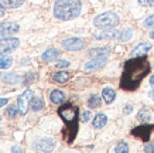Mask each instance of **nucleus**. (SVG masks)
<instances>
[{
	"label": "nucleus",
	"instance_id": "nucleus-1",
	"mask_svg": "<svg viewBox=\"0 0 154 153\" xmlns=\"http://www.w3.org/2000/svg\"><path fill=\"white\" fill-rule=\"evenodd\" d=\"M150 72V62L146 56L131 57L126 61L120 78V88L125 91H134Z\"/></svg>",
	"mask_w": 154,
	"mask_h": 153
},
{
	"label": "nucleus",
	"instance_id": "nucleus-2",
	"mask_svg": "<svg viewBox=\"0 0 154 153\" xmlns=\"http://www.w3.org/2000/svg\"><path fill=\"white\" fill-rule=\"evenodd\" d=\"M81 10V0H55L54 3V16L61 21H68L78 17Z\"/></svg>",
	"mask_w": 154,
	"mask_h": 153
},
{
	"label": "nucleus",
	"instance_id": "nucleus-3",
	"mask_svg": "<svg viewBox=\"0 0 154 153\" xmlns=\"http://www.w3.org/2000/svg\"><path fill=\"white\" fill-rule=\"evenodd\" d=\"M58 115L65 122L66 130L71 132V142H72L76 135V130H78V108L71 104H66L58 109Z\"/></svg>",
	"mask_w": 154,
	"mask_h": 153
},
{
	"label": "nucleus",
	"instance_id": "nucleus-4",
	"mask_svg": "<svg viewBox=\"0 0 154 153\" xmlns=\"http://www.w3.org/2000/svg\"><path fill=\"white\" fill-rule=\"evenodd\" d=\"M120 19L116 13L113 11H106V13H102L96 16L94 20V26L96 28H100V30H110V28H115L119 24Z\"/></svg>",
	"mask_w": 154,
	"mask_h": 153
},
{
	"label": "nucleus",
	"instance_id": "nucleus-5",
	"mask_svg": "<svg viewBox=\"0 0 154 153\" xmlns=\"http://www.w3.org/2000/svg\"><path fill=\"white\" fill-rule=\"evenodd\" d=\"M20 46V40L17 37H5L0 38V56H6L11 53L13 50H16Z\"/></svg>",
	"mask_w": 154,
	"mask_h": 153
},
{
	"label": "nucleus",
	"instance_id": "nucleus-6",
	"mask_svg": "<svg viewBox=\"0 0 154 153\" xmlns=\"http://www.w3.org/2000/svg\"><path fill=\"white\" fill-rule=\"evenodd\" d=\"M33 97H34V92L31 91V89L24 91V92L19 97V101H17V108H19V113H20V115H26V113H27L28 105H30V102H31Z\"/></svg>",
	"mask_w": 154,
	"mask_h": 153
},
{
	"label": "nucleus",
	"instance_id": "nucleus-7",
	"mask_svg": "<svg viewBox=\"0 0 154 153\" xmlns=\"http://www.w3.org/2000/svg\"><path fill=\"white\" fill-rule=\"evenodd\" d=\"M20 30V26L16 21H3L0 23V38L10 37Z\"/></svg>",
	"mask_w": 154,
	"mask_h": 153
},
{
	"label": "nucleus",
	"instance_id": "nucleus-8",
	"mask_svg": "<svg viewBox=\"0 0 154 153\" xmlns=\"http://www.w3.org/2000/svg\"><path fill=\"white\" fill-rule=\"evenodd\" d=\"M84 46H85L84 40H81L78 37H69L62 41V47L68 51H79L84 48Z\"/></svg>",
	"mask_w": 154,
	"mask_h": 153
},
{
	"label": "nucleus",
	"instance_id": "nucleus-9",
	"mask_svg": "<svg viewBox=\"0 0 154 153\" xmlns=\"http://www.w3.org/2000/svg\"><path fill=\"white\" fill-rule=\"evenodd\" d=\"M107 61V56H102V57H96V58H92V60L89 61V62H86L84 67V70L86 71V72H89V71H95V70H99V68H102L103 65L106 64Z\"/></svg>",
	"mask_w": 154,
	"mask_h": 153
},
{
	"label": "nucleus",
	"instance_id": "nucleus-10",
	"mask_svg": "<svg viewBox=\"0 0 154 153\" xmlns=\"http://www.w3.org/2000/svg\"><path fill=\"white\" fill-rule=\"evenodd\" d=\"M54 148H55V140L52 138H44L34 145V149L38 152H51Z\"/></svg>",
	"mask_w": 154,
	"mask_h": 153
},
{
	"label": "nucleus",
	"instance_id": "nucleus-11",
	"mask_svg": "<svg viewBox=\"0 0 154 153\" xmlns=\"http://www.w3.org/2000/svg\"><path fill=\"white\" fill-rule=\"evenodd\" d=\"M151 50V44L150 43H140L139 46H136L131 51V57H141L146 56L149 51Z\"/></svg>",
	"mask_w": 154,
	"mask_h": 153
},
{
	"label": "nucleus",
	"instance_id": "nucleus-12",
	"mask_svg": "<svg viewBox=\"0 0 154 153\" xmlns=\"http://www.w3.org/2000/svg\"><path fill=\"white\" fill-rule=\"evenodd\" d=\"M119 31H120V30L110 28V30H106V31L100 33V34H96L95 38H96V40H117V37H119Z\"/></svg>",
	"mask_w": 154,
	"mask_h": 153
},
{
	"label": "nucleus",
	"instance_id": "nucleus-13",
	"mask_svg": "<svg viewBox=\"0 0 154 153\" xmlns=\"http://www.w3.org/2000/svg\"><path fill=\"white\" fill-rule=\"evenodd\" d=\"M50 99H51L52 104L61 105V104L65 102L66 95H65V92H62L61 89H54V91H51V94H50Z\"/></svg>",
	"mask_w": 154,
	"mask_h": 153
},
{
	"label": "nucleus",
	"instance_id": "nucleus-14",
	"mask_svg": "<svg viewBox=\"0 0 154 153\" xmlns=\"http://www.w3.org/2000/svg\"><path fill=\"white\" fill-rule=\"evenodd\" d=\"M60 57V51L57 50V48H48L47 51H44L41 56V60L44 62H51V61L57 60Z\"/></svg>",
	"mask_w": 154,
	"mask_h": 153
},
{
	"label": "nucleus",
	"instance_id": "nucleus-15",
	"mask_svg": "<svg viewBox=\"0 0 154 153\" xmlns=\"http://www.w3.org/2000/svg\"><path fill=\"white\" fill-rule=\"evenodd\" d=\"M26 0H0V7L2 9H17L23 5Z\"/></svg>",
	"mask_w": 154,
	"mask_h": 153
},
{
	"label": "nucleus",
	"instance_id": "nucleus-16",
	"mask_svg": "<svg viewBox=\"0 0 154 153\" xmlns=\"http://www.w3.org/2000/svg\"><path fill=\"white\" fill-rule=\"evenodd\" d=\"M106 123H107V116L105 115V113H98V115H95L94 121H92V126H94L95 129H102Z\"/></svg>",
	"mask_w": 154,
	"mask_h": 153
},
{
	"label": "nucleus",
	"instance_id": "nucleus-17",
	"mask_svg": "<svg viewBox=\"0 0 154 153\" xmlns=\"http://www.w3.org/2000/svg\"><path fill=\"white\" fill-rule=\"evenodd\" d=\"M102 97H103V101L106 102V104H112V102L115 101V98H116V92H115L113 88L106 87V88H103V91H102Z\"/></svg>",
	"mask_w": 154,
	"mask_h": 153
},
{
	"label": "nucleus",
	"instance_id": "nucleus-18",
	"mask_svg": "<svg viewBox=\"0 0 154 153\" xmlns=\"http://www.w3.org/2000/svg\"><path fill=\"white\" fill-rule=\"evenodd\" d=\"M109 50L105 47H96V48H91L88 51V57L91 58H96V57H102V56H107Z\"/></svg>",
	"mask_w": 154,
	"mask_h": 153
},
{
	"label": "nucleus",
	"instance_id": "nucleus-19",
	"mask_svg": "<svg viewBox=\"0 0 154 153\" xmlns=\"http://www.w3.org/2000/svg\"><path fill=\"white\" fill-rule=\"evenodd\" d=\"M2 81L6 84H11V85H14V84H19L20 81H21V78H20L17 74H11V72H6V74L2 75Z\"/></svg>",
	"mask_w": 154,
	"mask_h": 153
},
{
	"label": "nucleus",
	"instance_id": "nucleus-20",
	"mask_svg": "<svg viewBox=\"0 0 154 153\" xmlns=\"http://www.w3.org/2000/svg\"><path fill=\"white\" fill-rule=\"evenodd\" d=\"M133 36V31H131V28H125V30H120L119 31V37H117V41H129Z\"/></svg>",
	"mask_w": 154,
	"mask_h": 153
},
{
	"label": "nucleus",
	"instance_id": "nucleus-21",
	"mask_svg": "<svg viewBox=\"0 0 154 153\" xmlns=\"http://www.w3.org/2000/svg\"><path fill=\"white\" fill-rule=\"evenodd\" d=\"M52 78H54V81H57V82L64 84V82H66V81L69 79V72H66V71H58V72L54 74Z\"/></svg>",
	"mask_w": 154,
	"mask_h": 153
},
{
	"label": "nucleus",
	"instance_id": "nucleus-22",
	"mask_svg": "<svg viewBox=\"0 0 154 153\" xmlns=\"http://www.w3.org/2000/svg\"><path fill=\"white\" fill-rule=\"evenodd\" d=\"M30 108H31L33 111H41L42 108H44V102H42L41 98L33 97V99L30 102Z\"/></svg>",
	"mask_w": 154,
	"mask_h": 153
},
{
	"label": "nucleus",
	"instance_id": "nucleus-23",
	"mask_svg": "<svg viewBox=\"0 0 154 153\" xmlns=\"http://www.w3.org/2000/svg\"><path fill=\"white\" fill-rule=\"evenodd\" d=\"M102 104V99L99 95H92V97L88 99V107L89 108H99Z\"/></svg>",
	"mask_w": 154,
	"mask_h": 153
},
{
	"label": "nucleus",
	"instance_id": "nucleus-24",
	"mask_svg": "<svg viewBox=\"0 0 154 153\" xmlns=\"http://www.w3.org/2000/svg\"><path fill=\"white\" fill-rule=\"evenodd\" d=\"M137 119L140 122H149L151 119V112L149 109H141L139 112V115H137Z\"/></svg>",
	"mask_w": 154,
	"mask_h": 153
},
{
	"label": "nucleus",
	"instance_id": "nucleus-25",
	"mask_svg": "<svg viewBox=\"0 0 154 153\" xmlns=\"http://www.w3.org/2000/svg\"><path fill=\"white\" fill-rule=\"evenodd\" d=\"M11 64H13L11 57H9V56H2V58H0V70H6V68H9Z\"/></svg>",
	"mask_w": 154,
	"mask_h": 153
},
{
	"label": "nucleus",
	"instance_id": "nucleus-26",
	"mask_svg": "<svg viewBox=\"0 0 154 153\" xmlns=\"http://www.w3.org/2000/svg\"><path fill=\"white\" fill-rule=\"evenodd\" d=\"M115 152L116 153H127L129 152V146H127L126 142H119V143L115 146Z\"/></svg>",
	"mask_w": 154,
	"mask_h": 153
},
{
	"label": "nucleus",
	"instance_id": "nucleus-27",
	"mask_svg": "<svg viewBox=\"0 0 154 153\" xmlns=\"http://www.w3.org/2000/svg\"><path fill=\"white\" fill-rule=\"evenodd\" d=\"M144 26L147 28H151V30H154V14L149 16V17L144 20Z\"/></svg>",
	"mask_w": 154,
	"mask_h": 153
},
{
	"label": "nucleus",
	"instance_id": "nucleus-28",
	"mask_svg": "<svg viewBox=\"0 0 154 153\" xmlns=\"http://www.w3.org/2000/svg\"><path fill=\"white\" fill-rule=\"evenodd\" d=\"M17 113H19V108L16 107V105H11V107L7 109V115H9V118H14Z\"/></svg>",
	"mask_w": 154,
	"mask_h": 153
},
{
	"label": "nucleus",
	"instance_id": "nucleus-29",
	"mask_svg": "<svg viewBox=\"0 0 154 153\" xmlns=\"http://www.w3.org/2000/svg\"><path fill=\"white\" fill-rule=\"evenodd\" d=\"M91 118H92V113H91L89 111H84L82 113H81V121L84 122V123H86Z\"/></svg>",
	"mask_w": 154,
	"mask_h": 153
},
{
	"label": "nucleus",
	"instance_id": "nucleus-30",
	"mask_svg": "<svg viewBox=\"0 0 154 153\" xmlns=\"http://www.w3.org/2000/svg\"><path fill=\"white\" fill-rule=\"evenodd\" d=\"M137 2L143 7H154V0H137Z\"/></svg>",
	"mask_w": 154,
	"mask_h": 153
},
{
	"label": "nucleus",
	"instance_id": "nucleus-31",
	"mask_svg": "<svg viewBox=\"0 0 154 153\" xmlns=\"http://www.w3.org/2000/svg\"><path fill=\"white\" fill-rule=\"evenodd\" d=\"M57 68H66V67H69L71 62L66 60H58V62H57Z\"/></svg>",
	"mask_w": 154,
	"mask_h": 153
},
{
	"label": "nucleus",
	"instance_id": "nucleus-32",
	"mask_svg": "<svg viewBox=\"0 0 154 153\" xmlns=\"http://www.w3.org/2000/svg\"><path fill=\"white\" fill-rule=\"evenodd\" d=\"M144 152H154V142L144 146Z\"/></svg>",
	"mask_w": 154,
	"mask_h": 153
},
{
	"label": "nucleus",
	"instance_id": "nucleus-33",
	"mask_svg": "<svg viewBox=\"0 0 154 153\" xmlns=\"http://www.w3.org/2000/svg\"><path fill=\"white\" fill-rule=\"evenodd\" d=\"M125 113H126V115H129V113H131V112H133V107H131V105H126V107H125Z\"/></svg>",
	"mask_w": 154,
	"mask_h": 153
},
{
	"label": "nucleus",
	"instance_id": "nucleus-34",
	"mask_svg": "<svg viewBox=\"0 0 154 153\" xmlns=\"http://www.w3.org/2000/svg\"><path fill=\"white\" fill-rule=\"evenodd\" d=\"M7 102H9V99H7V98H3V99H0V108H2V107H5V105L7 104Z\"/></svg>",
	"mask_w": 154,
	"mask_h": 153
},
{
	"label": "nucleus",
	"instance_id": "nucleus-35",
	"mask_svg": "<svg viewBox=\"0 0 154 153\" xmlns=\"http://www.w3.org/2000/svg\"><path fill=\"white\" fill-rule=\"evenodd\" d=\"M150 85L154 88V75H151V78H150Z\"/></svg>",
	"mask_w": 154,
	"mask_h": 153
},
{
	"label": "nucleus",
	"instance_id": "nucleus-36",
	"mask_svg": "<svg viewBox=\"0 0 154 153\" xmlns=\"http://www.w3.org/2000/svg\"><path fill=\"white\" fill-rule=\"evenodd\" d=\"M11 150H13V152H23V150H21L20 148H13Z\"/></svg>",
	"mask_w": 154,
	"mask_h": 153
},
{
	"label": "nucleus",
	"instance_id": "nucleus-37",
	"mask_svg": "<svg viewBox=\"0 0 154 153\" xmlns=\"http://www.w3.org/2000/svg\"><path fill=\"white\" fill-rule=\"evenodd\" d=\"M150 97H151V98L154 99V91H151V92H150Z\"/></svg>",
	"mask_w": 154,
	"mask_h": 153
},
{
	"label": "nucleus",
	"instance_id": "nucleus-38",
	"mask_svg": "<svg viewBox=\"0 0 154 153\" xmlns=\"http://www.w3.org/2000/svg\"><path fill=\"white\" fill-rule=\"evenodd\" d=\"M150 37H151V38H154V31H151V34H150Z\"/></svg>",
	"mask_w": 154,
	"mask_h": 153
},
{
	"label": "nucleus",
	"instance_id": "nucleus-39",
	"mask_svg": "<svg viewBox=\"0 0 154 153\" xmlns=\"http://www.w3.org/2000/svg\"><path fill=\"white\" fill-rule=\"evenodd\" d=\"M0 121H2V115H0Z\"/></svg>",
	"mask_w": 154,
	"mask_h": 153
},
{
	"label": "nucleus",
	"instance_id": "nucleus-40",
	"mask_svg": "<svg viewBox=\"0 0 154 153\" xmlns=\"http://www.w3.org/2000/svg\"><path fill=\"white\" fill-rule=\"evenodd\" d=\"M153 67H154V64H153Z\"/></svg>",
	"mask_w": 154,
	"mask_h": 153
}]
</instances>
